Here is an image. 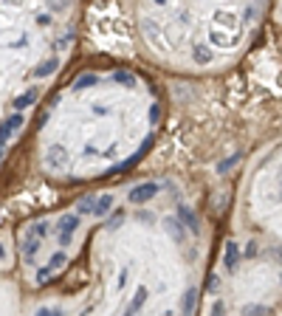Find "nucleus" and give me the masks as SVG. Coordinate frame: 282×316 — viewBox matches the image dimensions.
<instances>
[{"instance_id":"obj_1","label":"nucleus","mask_w":282,"mask_h":316,"mask_svg":"<svg viewBox=\"0 0 282 316\" xmlns=\"http://www.w3.org/2000/svg\"><path fill=\"white\" fill-rule=\"evenodd\" d=\"M20 127H23V113H14V116H9L6 122L0 124V150L6 147V141H9V138H12V136H14V133H17Z\"/></svg>"},{"instance_id":"obj_2","label":"nucleus","mask_w":282,"mask_h":316,"mask_svg":"<svg viewBox=\"0 0 282 316\" xmlns=\"http://www.w3.org/2000/svg\"><path fill=\"white\" fill-rule=\"evenodd\" d=\"M65 263H68V252H56V254H51L48 266H45V268H40V274H37V282H40V285H42V282L48 280V277H51V274L56 271V268H62Z\"/></svg>"},{"instance_id":"obj_3","label":"nucleus","mask_w":282,"mask_h":316,"mask_svg":"<svg viewBox=\"0 0 282 316\" xmlns=\"http://www.w3.org/2000/svg\"><path fill=\"white\" fill-rule=\"evenodd\" d=\"M155 195H158V184H141V187L130 189V201H133L135 206H141V203L153 201Z\"/></svg>"},{"instance_id":"obj_4","label":"nucleus","mask_w":282,"mask_h":316,"mask_svg":"<svg viewBox=\"0 0 282 316\" xmlns=\"http://www.w3.org/2000/svg\"><path fill=\"white\" fill-rule=\"evenodd\" d=\"M77 226H79V215H62V220H59V243L68 246Z\"/></svg>"},{"instance_id":"obj_5","label":"nucleus","mask_w":282,"mask_h":316,"mask_svg":"<svg viewBox=\"0 0 282 316\" xmlns=\"http://www.w3.org/2000/svg\"><path fill=\"white\" fill-rule=\"evenodd\" d=\"M65 161H68V150H65V147H59V144L48 147V152H45V164H48V170H62Z\"/></svg>"},{"instance_id":"obj_6","label":"nucleus","mask_w":282,"mask_h":316,"mask_svg":"<svg viewBox=\"0 0 282 316\" xmlns=\"http://www.w3.org/2000/svg\"><path fill=\"white\" fill-rule=\"evenodd\" d=\"M113 203H116V201H113V195H110V192L96 195V203H93V215H96V217H105L107 212L113 209Z\"/></svg>"},{"instance_id":"obj_7","label":"nucleus","mask_w":282,"mask_h":316,"mask_svg":"<svg viewBox=\"0 0 282 316\" xmlns=\"http://www.w3.org/2000/svg\"><path fill=\"white\" fill-rule=\"evenodd\" d=\"M178 220H181L183 229H189V231H197V229H200V223H197L195 212H189L186 206H178Z\"/></svg>"},{"instance_id":"obj_8","label":"nucleus","mask_w":282,"mask_h":316,"mask_svg":"<svg viewBox=\"0 0 282 316\" xmlns=\"http://www.w3.org/2000/svg\"><path fill=\"white\" fill-rule=\"evenodd\" d=\"M40 243L42 240H37L31 231L26 234V240H23V252H26V263H34V257H37V252H40Z\"/></svg>"},{"instance_id":"obj_9","label":"nucleus","mask_w":282,"mask_h":316,"mask_svg":"<svg viewBox=\"0 0 282 316\" xmlns=\"http://www.w3.org/2000/svg\"><path fill=\"white\" fill-rule=\"evenodd\" d=\"M237 257H240V252H237V243H226V252H223V266H226V271H234L237 268Z\"/></svg>"},{"instance_id":"obj_10","label":"nucleus","mask_w":282,"mask_h":316,"mask_svg":"<svg viewBox=\"0 0 282 316\" xmlns=\"http://www.w3.org/2000/svg\"><path fill=\"white\" fill-rule=\"evenodd\" d=\"M37 99H40V91H37V88H31V91H26L23 96H17V99H14V108H17V110H26V108H31Z\"/></svg>"},{"instance_id":"obj_11","label":"nucleus","mask_w":282,"mask_h":316,"mask_svg":"<svg viewBox=\"0 0 282 316\" xmlns=\"http://www.w3.org/2000/svg\"><path fill=\"white\" fill-rule=\"evenodd\" d=\"M144 302H147V288H138L135 291V299L127 305V310H124V316H135L141 308H144Z\"/></svg>"},{"instance_id":"obj_12","label":"nucleus","mask_w":282,"mask_h":316,"mask_svg":"<svg viewBox=\"0 0 282 316\" xmlns=\"http://www.w3.org/2000/svg\"><path fill=\"white\" fill-rule=\"evenodd\" d=\"M56 68H59V59H56V57H48L45 62H40V65H37L34 76H37V79H42V76H51V73H54Z\"/></svg>"},{"instance_id":"obj_13","label":"nucleus","mask_w":282,"mask_h":316,"mask_svg":"<svg viewBox=\"0 0 282 316\" xmlns=\"http://www.w3.org/2000/svg\"><path fill=\"white\" fill-rule=\"evenodd\" d=\"M195 299H197V291H195V288H189V291L183 294V302H181V316H192V310H195Z\"/></svg>"},{"instance_id":"obj_14","label":"nucleus","mask_w":282,"mask_h":316,"mask_svg":"<svg viewBox=\"0 0 282 316\" xmlns=\"http://www.w3.org/2000/svg\"><path fill=\"white\" fill-rule=\"evenodd\" d=\"M113 79H116L119 85H127V88H135V85H138V79H135L130 71H116V73H113Z\"/></svg>"},{"instance_id":"obj_15","label":"nucleus","mask_w":282,"mask_h":316,"mask_svg":"<svg viewBox=\"0 0 282 316\" xmlns=\"http://www.w3.org/2000/svg\"><path fill=\"white\" fill-rule=\"evenodd\" d=\"M167 229H169V234L175 237V240H183V226H181V220H178V217H169V220H167Z\"/></svg>"},{"instance_id":"obj_16","label":"nucleus","mask_w":282,"mask_h":316,"mask_svg":"<svg viewBox=\"0 0 282 316\" xmlns=\"http://www.w3.org/2000/svg\"><path fill=\"white\" fill-rule=\"evenodd\" d=\"M93 85H96V73H82L74 88H77V91H85V88H93Z\"/></svg>"},{"instance_id":"obj_17","label":"nucleus","mask_w":282,"mask_h":316,"mask_svg":"<svg viewBox=\"0 0 282 316\" xmlns=\"http://www.w3.org/2000/svg\"><path fill=\"white\" fill-rule=\"evenodd\" d=\"M93 203H96V195L82 198V201H79V215H93Z\"/></svg>"},{"instance_id":"obj_18","label":"nucleus","mask_w":282,"mask_h":316,"mask_svg":"<svg viewBox=\"0 0 282 316\" xmlns=\"http://www.w3.org/2000/svg\"><path fill=\"white\" fill-rule=\"evenodd\" d=\"M271 310L265 308V305H248V308H243V316H268Z\"/></svg>"},{"instance_id":"obj_19","label":"nucleus","mask_w":282,"mask_h":316,"mask_svg":"<svg viewBox=\"0 0 282 316\" xmlns=\"http://www.w3.org/2000/svg\"><path fill=\"white\" fill-rule=\"evenodd\" d=\"M48 229H51L48 220H42V223H37L34 229H31V234H34L37 240H45V237H48Z\"/></svg>"},{"instance_id":"obj_20","label":"nucleus","mask_w":282,"mask_h":316,"mask_svg":"<svg viewBox=\"0 0 282 316\" xmlns=\"http://www.w3.org/2000/svg\"><path fill=\"white\" fill-rule=\"evenodd\" d=\"M195 59H197V62H209L212 54H209V51H203V45H200V48H195Z\"/></svg>"},{"instance_id":"obj_21","label":"nucleus","mask_w":282,"mask_h":316,"mask_svg":"<svg viewBox=\"0 0 282 316\" xmlns=\"http://www.w3.org/2000/svg\"><path fill=\"white\" fill-rule=\"evenodd\" d=\"M37 316H62V310H59V308H45V310H40Z\"/></svg>"},{"instance_id":"obj_22","label":"nucleus","mask_w":282,"mask_h":316,"mask_svg":"<svg viewBox=\"0 0 282 316\" xmlns=\"http://www.w3.org/2000/svg\"><path fill=\"white\" fill-rule=\"evenodd\" d=\"M212 316H223V302H215V308H212Z\"/></svg>"},{"instance_id":"obj_23","label":"nucleus","mask_w":282,"mask_h":316,"mask_svg":"<svg viewBox=\"0 0 282 316\" xmlns=\"http://www.w3.org/2000/svg\"><path fill=\"white\" fill-rule=\"evenodd\" d=\"M158 116H161V113H158V108H155V105H153V110H150V122H158Z\"/></svg>"},{"instance_id":"obj_24","label":"nucleus","mask_w":282,"mask_h":316,"mask_svg":"<svg viewBox=\"0 0 282 316\" xmlns=\"http://www.w3.org/2000/svg\"><path fill=\"white\" fill-rule=\"evenodd\" d=\"M121 217H124V215H121V212H119V215H116V217H113V220H110V229H116V226H119V223H121Z\"/></svg>"},{"instance_id":"obj_25","label":"nucleus","mask_w":282,"mask_h":316,"mask_svg":"<svg viewBox=\"0 0 282 316\" xmlns=\"http://www.w3.org/2000/svg\"><path fill=\"white\" fill-rule=\"evenodd\" d=\"M3 254H6V252H3V243H0V260H3Z\"/></svg>"}]
</instances>
